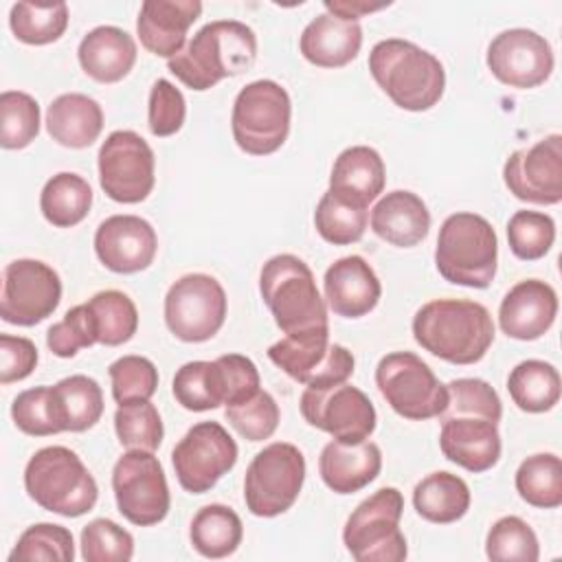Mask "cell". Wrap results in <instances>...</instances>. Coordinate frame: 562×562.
<instances>
[{
	"label": "cell",
	"mask_w": 562,
	"mask_h": 562,
	"mask_svg": "<svg viewBox=\"0 0 562 562\" xmlns=\"http://www.w3.org/2000/svg\"><path fill=\"white\" fill-rule=\"evenodd\" d=\"M171 391L176 402L193 413L211 411L224 404L222 395V380H220V369L209 360H193L184 362L171 382Z\"/></svg>",
	"instance_id": "obj_40"
},
{
	"label": "cell",
	"mask_w": 562,
	"mask_h": 562,
	"mask_svg": "<svg viewBox=\"0 0 562 562\" xmlns=\"http://www.w3.org/2000/svg\"><path fill=\"white\" fill-rule=\"evenodd\" d=\"M24 490L42 509L77 518L99 498V487L79 454L66 446L40 448L24 468Z\"/></svg>",
	"instance_id": "obj_5"
},
{
	"label": "cell",
	"mask_w": 562,
	"mask_h": 562,
	"mask_svg": "<svg viewBox=\"0 0 562 562\" xmlns=\"http://www.w3.org/2000/svg\"><path fill=\"white\" fill-rule=\"evenodd\" d=\"M470 487L468 483L446 470L430 472L413 490L415 512L437 525H450L461 520L470 509Z\"/></svg>",
	"instance_id": "obj_31"
},
{
	"label": "cell",
	"mask_w": 562,
	"mask_h": 562,
	"mask_svg": "<svg viewBox=\"0 0 562 562\" xmlns=\"http://www.w3.org/2000/svg\"><path fill=\"white\" fill-rule=\"evenodd\" d=\"M259 292L285 336L329 334L325 299L301 257L290 252L270 257L259 272Z\"/></svg>",
	"instance_id": "obj_3"
},
{
	"label": "cell",
	"mask_w": 562,
	"mask_h": 562,
	"mask_svg": "<svg viewBox=\"0 0 562 562\" xmlns=\"http://www.w3.org/2000/svg\"><path fill=\"white\" fill-rule=\"evenodd\" d=\"M404 496L397 487H380L347 518L342 542L358 562H402L408 555L400 529Z\"/></svg>",
	"instance_id": "obj_8"
},
{
	"label": "cell",
	"mask_w": 562,
	"mask_h": 562,
	"mask_svg": "<svg viewBox=\"0 0 562 562\" xmlns=\"http://www.w3.org/2000/svg\"><path fill=\"white\" fill-rule=\"evenodd\" d=\"M375 384L386 404L404 419L439 417L448 404V389L413 351H391L375 367Z\"/></svg>",
	"instance_id": "obj_10"
},
{
	"label": "cell",
	"mask_w": 562,
	"mask_h": 562,
	"mask_svg": "<svg viewBox=\"0 0 562 562\" xmlns=\"http://www.w3.org/2000/svg\"><path fill=\"white\" fill-rule=\"evenodd\" d=\"M382 470V452L378 443L364 439L358 443L329 441L318 457L323 483L336 494H353L378 479Z\"/></svg>",
	"instance_id": "obj_25"
},
{
	"label": "cell",
	"mask_w": 562,
	"mask_h": 562,
	"mask_svg": "<svg viewBox=\"0 0 562 562\" xmlns=\"http://www.w3.org/2000/svg\"><path fill=\"white\" fill-rule=\"evenodd\" d=\"M92 206V189L88 180L72 171H59L46 180L40 193V211L44 220L57 228H70L86 220Z\"/></svg>",
	"instance_id": "obj_33"
},
{
	"label": "cell",
	"mask_w": 562,
	"mask_h": 562,
	"mask_svg": "<svg viewBox=\"0 0 562 562\" xmlns=\"http://www.w3.org/2000/svg\"><path fill=\"white\" fill-rule=\"evenodd\" d=\"M413 338L450 364H474L494 342V321L476 301L435 299L415 312Z\"/></svg>",
	"instance_id": "obj_1"
},
{
	"label": "cell",
	"mask_w": 562,
	"mask_h": 562,
	"mask_svg": "<svg viewBox=\"0 0 562 562\" xmlns=\"http://www.w3.org/2000/svg\"><path fill=\"white\" fill-rule=\"evenodd\" d=\"M305 481V457L288 441H274L259 450L244 476V501L252 516L274 518L288 512Z\"/></svg>",
	"instance_id": "obj_9"
},
{
	"label": "cell",
	"mask_w": 562,
	"mask_h": 562,
	"mask_svg": "<svg viewBox=\"0 0 562 562\" xmlns=\"http://www.w3.org/2000/svg\"><path fill=\"white\" fill-rule=\"evenodd\" d=\"M40 134V103L20 90L0 94V145L4 149H24Z\"/></svg>",
	"instance_id": "obj_43"
},
{
	"label": "cell",
	"mask_w": 562,
	"mask_h": 562,
	"mask_svg": "<svg viewBox=\"0 0 562 562\" xmlns=\"http://www.w3.org/2000/svg\"><path fill=\"white\" fill-rule=\"evenodd\" d=\"M103 130V110L99 101L81 92H66L50 101L46 110L48 136L70 149L90 147Z\"/></svg>",
	"instance_id": "obj_29"
},
{
	"label": "cell",
	"mask_w": 562,
	"mask_h": 562,
	"mask_svg": "<svg viewBox=\"0 0 562 562\" xmlns=\"http://www.w3.org/2000/svg\"><path fill=\"white\" fill-rule=\"evenodd\" d=\"M257 57L255 31L237 20L204 24L184 48L167 59V68L187 88L204 92L224 77L248 70Z\"/></svg>",
	"instance_id": "obj_2"
},
{
	"label": "cell",
	"mask_w": 562,
	"mask_h": 562,
	"mask_svg": "<svg viewBox=\"0 0 562 562\" xmlns=\"http://www.w3.org/2000/svg\"><path fill=\"white\" fill-rule=\"evenodd\" d=\"M222 380L224 406L239 404L259 391L257 364L241 353H224L215 360Z\"/></svg>",
	"instance_id": "obj_53"
},
{
	"label": "cell",
	"mask_w": 562,
	"mask_h": 562,
	"mask_svg": "<svg viewBox=\"0 0 562 562\" xmlns=\"http://www.w3.org/2000/svg\"><path fill=\"white\" fill-rule=\"evenodd\" d=\"M290 119L292 101L281 83L272 79L250 81L233 103V138L250 156L274 154L288 140Z\"/></svg>",
	"instance_id": "obj_7"
},
{
	"label": "cell",
	"mask_w": 562,
	"mask_h": 562,
	"mask_svg": "<svg viewBox=\"0 0 562 562\" xmlns=\"http://www.w3.org/2000/svg\"><path fill=\"white\" fill-rule=\"evenodd\" d=\"M507 241L518 259H542L555 241V222L542 211H516L507 222Z\"/></svg>",
	"instance_id": "obj_47"
},
{
	"label": "cell",
	"mask_w": 562,
	"mask_h": 562,
	"mask_svg": "<svg viewBox=\"0 0 562 562\" xmlns=\"http://www.w3.org/2000/svg\"><path fill=\"white\" fill-rule=\"evenodd\" d=\"M518 496L540 509H555L562 505V461L553 452H538L527 457L514 479Z\"/></svg>",
	"instance_id": "obj_36"
},
{
	"label": "cell",
	"mask_w": 562,
	"mask_h": 562,
	"mask_svg": "<svg viewBox=\"0 0 562 562\" xmlns=\"http://www.w3.org/2000/svg\"><path fill=\"white\" fill-rule=\"evenodd\" d=\"M512 402L525 413H547L560 402V373L544 360H522L507 375Z\"/></svg>",
	"instance_id": "obj_34"
},
{
	"label": "cell",
	"mask_w": 562,
	"mask_h": 562,
	"mask_svg": "<svg viewBox=\"0 0 562 562\" xmlns=\"http://www.w3.org/2000/svg\"><path fill=\"white\" fill-rule=\"evenodd\" d=\"M108 373L116 404L149 400L158 389V369L145 356H121L110 364Z\"/></svg>",
	"instance_id": "obj_48"
},
{
	"label": "cell",
	"mask_w": 562,
	"mask_h": 562,
	"mask_svg": "<svg viewBox=\"0 0 562 562\" xmlns=\"http://www.w3.org/2000/svg\"><path fill=\"white\" fill-rule=\"evenodd\" d=\"M11 417L15 428L31 437L64 432L53 386H35L22 391L11 404Z\"/></svg>",
	"instance_id": "obj_46"
},
{
	"label": "cell",
	"mask_w": 562,
	"mask_h": 562,
	"mask_svg": "<svg viewBox=\"0 0 562 562\" xmlns=\"http://www.w3.org/2000/svg\"><path fill=\"white\" fill-rule=\"evenodd\" d=\"M134 555V538L110 518H94L81 529V558L86 562H127Z\"/></svg>",
	"instance_id": "obj_50"
},
{
	"label": "cell",
	"mask_w": 562,
	"mask_h": 562,
	"mask_svg": "<svg viewBox=\"0 0 562 562\" xmlns=\"http://www.w3.org/2000/svg\"><path fill=\"white\" fill-rule=\"evenodd\" d=\"M88 307L94 316L101 345L119 347L134 338L138 329V310L125 292L101 290L88 301Z\"/></svg>",
	"instance_id": "obj_39"
},
{
	"label": "cell",
	"mask_w": 562,
	"mask_h": 562,
	"mask_svg": "<svg viewBox=\"0 0 562 562\" xmlns=\"http://www.w3.org/2000/svg\"><path fill=\"white\" fill-rule=\"evenodd\" d=\"M239 450L228 430L217 422L191 426L171 450V463L180 487L189 494H204L231 472Z\"/></svg>",
	"instance_id": "obj_14"
},
{
	"label": "cell",
	"mask_w": 562,
	"mask_h": 562,
	"mask_svg": "<svg viewBox=\"0 0 562 562\" xmlns=\"http://www.w3.org/2000/svg\"><path fill=\"white\" fill-rule=\"evenodd\" d=\"M362 46V26L331 13L316 15L301 33V55L318 68H342L353 61Z\"/></svg>",
	"instance_id": "obj_27"
},
{
	"label": "cell",
	"mask_w": 562,
	"mask_h": 562,
	"mask_svg": "<svg viewBox=\"0 0 562 562\" xmlns=\"http://www.w3.org/2000/svg\"><path fill=\"white\" fill-rule=\"evenodd\" d=\"M369 206L351 202L334 191H325L314 211V226L316 233L334 244V246H349L362 239L369 222Z\"/></svg>",
	"instance_id": "obj_37"
},
{
	"label": "cell",
	"mask_w": 562,
	"mask_h": 562,
	"mask_svg": "<svg viewBox=\"0 0 562 562\" xmlns=\"http://www.w3.org/2000/svg\"><path fill=\"white\" fill-rule=\"evenodd\" d=\"M224 417L244 439L263 441L274 435L281 413L274 397L268 391L259 389L252 397L239 404L226 406Z\"/></svg>",
	"instance_id": "obj_49"
},
{
	"label": "cell",
	"mask_w": 562,
	"mask_h": 562,
	"mask_svg": "<svg viewBox=\"0 0 562 562\" xmlns=\"http://www.w3.org/2000/svg\"><path fill=\"white\" fill-rule=\"evenodd\" d=\"M369 72L382 92L408 112H426L443 97V64L408 40L378 42L369 53Z\"/></svg>",
	"instance_id": "obj_4"
},
{
	"label": "cell",
	"mask_w": 562,
	"mask_h": 562,
	"mask_svg": "<svg viewBox=\"0 0 562 562\" xmlns=\"http://www.w3.org/2000/svg\"><path fill=\"white\" fill-rule=\"evenodd\" d=\"M268 358L292 380L318 389L347 382L356 364L347 347L329 342V334L285 336L268 347Z\"/></svg>",
	"instance_id": "obj_17"
},
{
	"label": "cell",
	"mask_w": 562,
	"mask_h": 562,
	"mask_svg": "<svg viewBox=\"0 0 562 562\" xmlns=\"http://www.w3.org/2000/svg\"><path fill=\"white\" fill-rule=\"evenodd\" d=\"M37 367V347L24 336L0 334V382L24 380Z\"/></svg>",
	"instance_id": "obj_54"
},
{
	"label": "cell",
	"mask_w": 562,
	"mask_h": 562,
	"mask_svg": "<svg viewBox=\"0 0 562 562\" xmlns=\"http://www.w3.org/2000/svg\"><path fill=\"white\" fill-rule=\"evenodd\" d=\"M509 193L529 204L562 202V136L549 134L542 140L516 149L503 167Z\"/></svg>",
	"instance_id": "obj_18"
},
{
	"label": "cell",
	"mask_w": 562,
	"mask_h": 562,
	"mask_svg": "<svg viewBox=\"0 0 562 562\" xmlns=\"http://www.w3.org/2000/svg\"><path fill=\"white\" fill-rule=\"evenodd\" d=\"M439 448L443 457L468 472H485L501 459L498 424L479 417L441 419Z\"/></svg>",
	"instance_id": "obj_24"
},
{
	"label": "cell",
	"mask_w": 562,
	"mask_h": 562,
	"mask_svg": "<svg viewBox=\"0 0 562 562\" xmlns=\"http://www.w3.org/2000/svg\"><path fill=\"white\" fill-rule=\"evenodd\" d=\"M448 404L441 419L446 417H479L498 424L503 417V404L494 386L481 378H457L446 384Z\"/></svg>",
	"instance_id": "obj_45"
},
{
	"label": "cell",
	"mask_w": 562,
	"mask_h": 562,
	"mask_svg": "<svg viewBox=\"0 0 562 562\" xmlns=\"http://www.w3.org/2000/svg\"><path fill=\"white\" fill-rule=\"evenodd\" d=\"M61 301L59 274L40 259H15L4 266L0 316L4 323L33 327L48 318Z\"/></svg>",
	"instance_id": "obj_16"
},
{
	"label": "cell",
	"mask_w": 562,
	"mask_h": 562,
	"mask_svg": "<svg viewBox=\"0 0 562 562\" xmlns=\"http://www.w3.org/2000/svg\"><path fill=\"white\" fill-rule=\"evenodd\" d=\"M439 274L454 285L483 290L498 266V237L494 226L476 213H452L443 220L435 246Z\"/></svg>",
	"instance_id": "obj_6"
},
{
	"label": "cell",
	"mask_w": 562,
	"mask_h": 562,
	"mask_svg": "<svg viewBox=\"0 0 562 562\" xmlns=\"http://www.w3.org/2000/svg\"><path fill=\"white\" fill-rule=\"evenodd\" d=\"M226 292L204 272H191L173 281L165 294L167 329L182 342L211 340L226 321Z\"/></svg>",
	"instance_id": "obj_11"
},
{
	"label": "cell",
	"mask_w": 562,
	"mask_h": 562,
	"mask_svg": "<svg viewBox=\"0 0 562 562\" xmlns=\"http://www.w3.org/2000/svg\"><path fill=\"white\" fill-rule=\"evenodd\" d=\"M112 490L121 516L132 525L151 527L169 514V485L154 452L127 450L119 457L112 470Z\"/></svg>",
	"instance_id": "obj_12"
},
{
	"label": "cell",
	"mask_w": 562,
	"mask_h": 562,
	"mask_svg": "<svg viewBox=\"0 0 562 562\" xmlns=\"http://www.w3.org/2000/svg\"><path fill=\"white\" fill-rule=\"evenodd\" d=\"M189 538L193 549L211 560L233 555L244 538V525L237 512L222 503L204 505L195 512Z\"/></svg>",
	"instance_id": "obj_32"
},
{
	"label": "cell",
	"mask_w": 562,
	"mask_h": 562,
	"mask_svg": "<svg viewBox=\"0 0 562 562\" xmlns=\"http://www.w3.org/2000/svg\"><path fill=\"white\" fill-rule=\"evenodd\" d=\"M99 184L121 204L143 202L156 182L154 149L134 130H114L99 149Z\"/></svg>",
	"instance_id": "obj_13"
},
{
	"label": "cell",
	"mask_w": 562,
	"mask_h": 562,
	"mask_svg": "<svg viewBox=\"0 0 562 562\" xmlns=\"http://www.w3.org/2000/svg\"><path fill=\"white\" fill-rule=\"evenodd\" d=\"M187 116V103L182 92L167 79H156L149 90L147 103V125L158 138L173 136L180 132Z\"/></svg>",
	"instance_id": "obj_52"
},
{
	"label": "cell",
	"mask_w": 562,
	"mask_h": 562,
	"mask_svg": "<svg viewBox=\"0 0 562 562\" xmlns=\"http://www.w3.org/2000/svg\"><path fill=\"white\" fill-rule=\"evenodd\" d=\"M369 222L371 231L386 244L413 248L428 237L430 211L417 193L395 189L375 202Z\"/></svg>",
	"instance_id": "obj_26"
},
{
	"label": "cell",
	"mask_w": 562,
	"mask_h": 562,
	"mask_svg": "<svg viewBox=\"0 0 562 562\" xmlns=\"http://www.w3.org/2000/svg\"><path fill=\"white\" fill-rule=\"evenodd\" d=\"M325 301L342 318L367 316L382 296V285L373 268L360 255L336 259L323 277Z\"/></svg>",
	"instance_id": "obj_22"
},
{
	"label": "cell",
	"mask_w": 562,
	"mask_h": 562,
	"mask_svg": "<svg viewBox=\"0 0 562 562\" xmlns=\"http://www.w3.org/2000/svg\"><path fill=\"white\" fill-rule=\"evenodd\" d=\"M386 182L382 156L369 145H353L338 154L329 176V191L369 206Z\"/></svg>",
	"instance_id": "obj_30"
},
{
	"label": "cell",
	"mask_w": 562,
	"mask_h": 562,
	"mask_svg": "<svg viewBox=\"0 0 562 562\" xmlns=\"http://www.w3.org/2000/svg\"><path fill=\"white\" fill-rule=\"evenodd\" d=\"M485 555L496 562H536L538 536L520 516H503L485 536Z\"/></svg>",
	"instance_id": "obj_44"
},
{
	"label": "cell",
	"mask_w": 562,
	"mask_h": 562,
	"mask_svg": "<svg viewBox=\"0 0 562 562\" xmlns=\"http://www.w3.org/2000/svg\"><path fill=\"white\" fill-rule=\"evenodd\" d=\"M94 342H99V336L88 303L70 307L64 318L46 331V345L59 358H72L79 349L92 347Z\"/></svg>",
	"instance_id": "obj_51"
},
{
	"label": "cell",
	"mask_w": 562,
	"mask_h": 562,
	"mask_svg": "<svg viewBox=\"0 0 562 562\" xmlns=\"http://www.w3.org/2000/svg\"><path fill=\"white\" fill-rule=\"evenodd\" d=\"M391 2H364V0H327L325 2V9L327 13L336 15V18H342V20H349V22H358L362 15L367 13H373V11H380L384 7H389Z\"/></svg>",
	"instance_id": "obj_55"
},
{
	"label": "cell",
	"mask_w": 562,
	"mask_h": 562,
	"mask_svg": "<svg viewBox=\"0 0 562 562\" xmlns=\"http://www.w3.org/2000/svg\"><path fill=\"white\" fill-rule=\"evenodd\" d=\"M301 415L303 419L331 435L338 441L358 443L373 435L375 430V408L373 402L358 386L349 382L334 386H307L301 393Z\"/></svg>",
	"instance_id": "obj_15"
},
{
	"label": "cell",
	"mask_w": 562,
	"mask_h": 562,
	"mask_svg": "<svg viewBox=\"0 0 562 562\" xmlns=\"http://www.w3.org/2000/svg\"><path fill=\"white\" fill-rule=\"evenodd\" d=\"M9 26L15 40L29 46H44L57 42L68 26V4L15 2L9 11Z\"/></svg>",
	"instance_id": "obj_38"
},
{
	"label": "cell",
	"mask_w": 562,
	"mask_h": 562,
	"mask_svg": "<svg viewBox=\"0 0 562 562\" xmlns=\"http://www.w3.org/2000/svg\"><path fill=\"white\" fill-rule=\"evenodd\" d=\"M64 432H83L103 415V391L97 380L77 373L59 380L53 386Z\"/></svg>",
	"instance_id": "obj_35"
},
{
	"label": "cell",
	"mask_w": 562,
	"mask_h": 562,
	"mask_svg": "<svg viewBox=\"0 0 562 562\" xmlns=\"http://www.w3.org/2000/svg\"><path fill=\"white\" fill-rule=\"evenodd\" d=\"M158 237L154 226L138 215H112L94 233L99 261L116 274H134L154 263Z\"/></svg>",
	"instance_id": "obj_20"
},
{
	"label": "cell",
	"mask_w": 562,
	"mask_h": 562,
	"mask_svg": "<svg viewBox=\"0 0 562 562\" xmlns=\"http://www.w3.org/2000/svg\"><path fill=\"white\" fill-rule=\"evenodd\" d=\"M72 562L75 540L70 529L53 522H35L22 531L9 562Z\"/></svg>",
	"instance_id": "obj_41"
},
{
	"label": "cell",
	"mask_w": 562,
	"mask_h": 562,
	"mask_svg": "<svg viewBox=\"0 0 562 562\" xmlns=\"http://www.w3.org/2000/svg\"><path fill=\"white\" fill-rule=\"evenodd\" d=\"M83 72L99 83H116L136 64V42L119 26H97L83 35L77 48Z\"/></svg>",
	"instance_id": "obj_28"
},
{
	"label": "cell",
	"mask_w": 562,
	"mask_h": 562,
	"mask_svg": "<svg viewBox=\"0 0 562 562\" xmlns=\"http://www.w3.org/2000/svg\"><path fill=\"white\" fill-rule=\"evenodd\" d=\"M485 61L501 83L518 90L544 83L555 64L549 42L531 29L501 31L490 42Z\"/></svg>",
	"instance_id": "obj_19"
},
{
	"label": "cell",
	"mask_w": 562,
	"mask_h": 562,
	"mask_svg": "<svg viewBox=\"0 0 562 562\" xmlns=\"http://www.w3.org/2000/svg\"><path fill=\"white\" fill-rule=\"evenodd\" d=\"M558 314L555 290L540 279L518 281L501 301L498 325L505 336L536 340L544 336Z\"/></svg>",
	"instance_id": "obj_21"
},
{
	"label": "cell",
	"mask_w": 562,
	"mask_h": 562,
	"mask_svg": "<svg viewBox=\"0 0 562 562\" xmlns=\"http://www.w3.org/2000/svg\"><path fill=\"white\" fill-rule=\"evenodd\" d=\"M200 13V0H145L136 18L138 40L149 53L171 59L184 48L187 31Z\"/></svg>",
	"instance_id": "obj_23"
},
{
	"label": "cell",
	"mask_w": 562,
	"mask_h": 562,
	"mask_svg": "<svg viewBox=\"0 0 562 562\" xmlns=\"http://www.w3.org/2000/svg\"><path fill=\"white\" fill-rule=\"evenodd\" d=\"M114 430L123 448L147 452H156L165 435L160 413L149 400L119 404L114 413Z\"/></svg>",
	"instance_id": "obj_42"
}]
</instances>
